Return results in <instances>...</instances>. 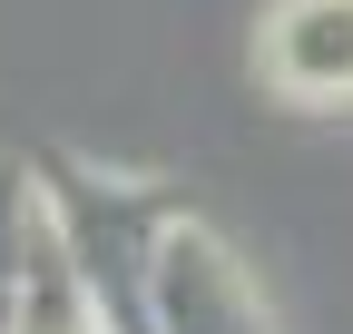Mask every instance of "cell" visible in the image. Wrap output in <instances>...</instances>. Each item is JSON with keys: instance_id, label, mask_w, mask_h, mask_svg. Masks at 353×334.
I'll return each instance as SVG.
<instances>
[{"instance_id": "cell-1", "label": "cell", "mask_w": 353, "mask_h": 334, "mask_svg": "<svg viewBox=\"0 0 353 334\" xmlns=\"http://www.w3.org/2000/svg\"><path fill=\"white\" fill-rule=\"evenodd\" d=\"M39 177H50V217H59V246L79 266V295L99 315V334H148L157 246L187 206L148 177H108V167H39Z\"/></svg>"}, {"instance_id": "cell-2", "label": "cell", "mask_w": 353, "mask_h": 334, "mask_svg": "<svg viewBox=\"0 0 353 334\" xmlns=\"http://www.w3.org/2000/svg\"><path fill=\"white\" fill-rule=\"evenodd\" d=\"M148 334H285L245 256L206 217H176L157 246V285H148Z\"/></svg>"}, {"instance_id": "cell-4", "label": "cell", "mask_w": 353, "mask_h": 334, "mask_svg": "<svg viewBox=\"0 0 353 334\" xmlns=\"http://www.w3.org/2000/svg\"><path fill=\"white\" fill-rule=\"evenodd\" d=\"M39 246H50V187H39V167L0 157V334L20 324V295H30Z\"/></svg>"}, {"instance_id": "cell-3", "label": "cell", "mask_w": 353, "mask_h": 334, "mask_svg": "<svg viewBox=\"0 0 353 334\" xmlns=\"http://www.w3.org/2000/svg\"><path fill=\"white\" fill-rule=\"evenodd\" d=\"M265 89L294 108H353V0H275L265 10Z\"/></svg>"}]
</instances>
